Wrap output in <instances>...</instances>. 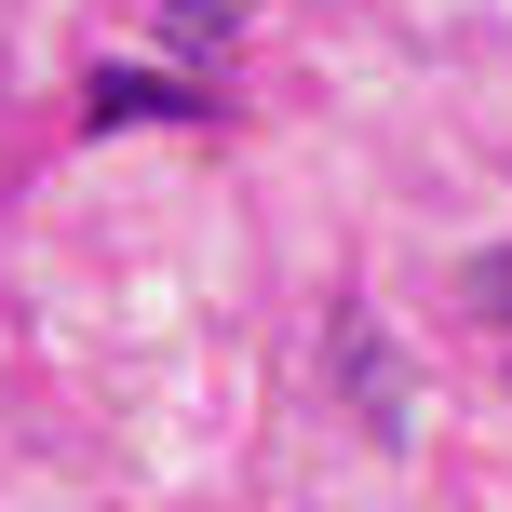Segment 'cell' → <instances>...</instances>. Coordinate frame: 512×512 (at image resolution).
<instances>
[{"mask_svg": "<svg viewBox=\"0 0 512 512\" xmlns=\"http://www.w3.org/2000/svg\"><path fill=\"white\" fill-rule=\"evenodd\" d=\"M472 310H486V324H512V243H499V256H472Z\"/></svg>", "mask_w": 512, "mask_h": 512, "instance_id": "7a4b0ae2", "label": "cell"}, {"mask_svg": "<svg viewBox=\"0 0 512 512\" xmlns=\"http://www.w3.org/2000/svg\"><path fill=\"white\" fill-rule=\"evenodd\" d=\"M81 122H95V135H122V122H203V95L162 81V68H95V81H81Z\"/></svg>", "mask_w": 512, "mask_h": 512, "instance_id": "6da1fadb", "label": "cell"}, {"mask_svg": "<svg viewBox=\"0 0 512 512\" xmlns=\"http://www.w3.org/2000/svg\"><path fill=\"white\" fill-rule=\"evenodd\" d=\"M176 27H189V41H216V27H243V0H176Z\"/></svg>", "mask_w": 512, "mask_h": 512, "instance_id": "3957f363", "label": "cell"}]
</instances>
